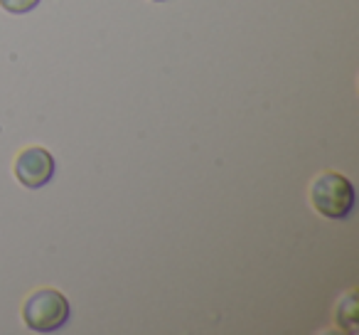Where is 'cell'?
Here are the masks:
<instances>
[{"instance_id":"obj_3","label":"cell","mask_w":359,"mask_h":335,"mask_svg":"<svg viewBox=\"0 0 359 335\" xmlns=\"http://www.w3.org/2000/svg\"><path fill=\"white\" fill-rule=\"evenodd\" d=\"M55 171V155L42 145H30V148L20 150L15 163H13V176L27 190H40V188L50 185Z\"/></svg>"},{"instance_id":"obj_6","label":"cell","mask_w":359,"mask_h":335,"mask_svg":"<svg viewBox=\"0 0 359 335\" xmlns=\"http://www.w3.org/2000/svg\"><path fill=\"white\" fill-rule=\"evenodd\" d=\"M153 3H165V0H153Z\"/></svg>"},{"instance_id":"obj_5","label":"cell","mask_w":359,"mask_h":335,"mask_svg":"<svg viewBox=\"0 0 359 335\" xmlns=\"http://www.w3.org/2000/svg\"><path fill=\"white\" fill-rule=\"evenodd\" d=\"M40 6V0H0V8L11 15H25Z\"/></svg>"},{"instance_id":"obj_4","label":"cell","mask_w":359,"mask_h":335,"mask_svg":"<svg viewBox=\"0 0 359 335\" xmlns=\"http://www.w3.org/2000/svg\"><path fill=\"white\" fill-rule=\"evenodd\" d=\"M334 323H337V328L344 330V333H357L359 315H357V294H354V291H347V294L337 301Z\"/></svg>"},{"instance_id":"obj_2","label":"cell","mask_w":359,"mask_h":335,"mask_svg":"<svg viewBox=\"0 0 359 335\" xmlns=\"http://www.w3.org/2000/svg\"><path fill=\"white\" fill-rule=\"evenodd\" d=\"M72 303L60 289H37L22 301L20 318L32 333H55L69 323Z\"/></svg>"},{"instance_id":"obj_1","label":"cell","mask_w":359,"mask_h":335,"mask_svg":"<svg viewBox=\"0 0 359 335\" xmlns=\"http://www.w3.org/2000/svg\"><path fill=\"white\" fill-rule=\"evenodd\" d=\"M310 205L318 215H323L325 220H347L354 210L357 202V192L349 178H344L342 173L325 171L310 183Z\"/></svg>"}]
</instances>
